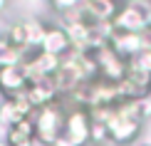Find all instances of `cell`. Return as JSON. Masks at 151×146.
<instances>
[{
  "mask_svg": "<svg viewBox=\"0 0 151 146\" xmlns=\"http://www.w3.org/2000/svg\"><path fill=\"white\" fill-rule=\"evenodd\" d=\"M82 3H84V0H50V5H52L60 15H67V12L82 8Z\"/></svg>",
  "mask_w": 151,
  "mask_h": 146,
  "instance_id": "obj_15",
  "label": "cell"
},
{
  "mask_svg": "<svg viewBox=\"0 0 151 146\" xmlns=\"http://www.w3.org/2000/svg\"><path fill=\"white\" fill-rule=\"evenodd\" d=\"M5 144L8 146H35L37 139H35V124H32V117L30 119H22L20 124L5 129Z\"/></svg>",
  "mask_w": 151,
  "mask_h": 146,
  "instance_id": "obj_11",
  "label": "cell"
},
{
  "mask_svg": "<svg viewBox=\"0 0 151 146\" xmlns=\"http://www.w3.org/2000/svg\"><path fill=\"white\" fill-rule=\"evenodd\" d=\"M65 117H67V104L62 101V97L57 101L47 106H40L32 114V124H35V139L40 146H52L57 141V136L65 129Z\"/></svg>",
  "mask_w": 151,
  "mask_h": 146,
  "instance_id": "obj_1",
  "label": "cell"
},
{
  "mask_svg": "<svg viewBox=\"0 0 151 146\" xmlns=\"http://www.w3.org/2000/svg\"><path fill=\"white\" fill-rule=\"evenodd\" d=\"M5 5H8V0H0V12L5 10Z\"/></svg>",
  "mask_w": 151,
  "mask_h": 146,
  "instance_id": "obj_16",
  "label": "cell"
},
{
  "mask_svg": "<svg viewBox=\"0 0 151 146\" xmlns=\"http://www.w3.org/2000/svg\"><path fill=\"white\" fill-rule=\"evenodd\" d=\"M30 52V50H27ZM25 52L22 50H17L15 45H10L8 40H5L3 35H0V67H10V65H20L22 62Z\"/></svg>",
  "mask_w": 151,
  "mask_h": 146,
  "instance_id": "obj_13",
  "label": "cell"
},
{
  "mask_svg": "<svg viewBox=\"0 0 151 146\" xmlns=\"http://www.w3.org/2000/svg\"><path fill=\"white\" fill-rule=\"evenodd\" d=\"M32 114H35V106L25 99V94L12 97V99H3V104H0V126L10 129V126L20 124L22 119H30Z\"/></svg>",
  "mask_w": 151,
  "mask_h": 146,
  "instance_id": "obj_6",
  "label": "cell"
},
{
  "mask_svg": "<svg viewBox=\"0 0 151 146\" xmlns=\"http://www.w3.org/2000/svg\"><path fill=\"white\" fill-rule=\"evenodd\" d=\"M109 141V131H106V124H99V122H92V129H89V144L92 146H102Z\"/></svg>",
  "mask_w": 151,
  "mask_h": 146,
  "instance_id": "obj_14",
  "label": "cell"
},
{
  "mask_svg": "<svg viewBox=\"0 0 151 146\" xmlns=\"http://www.w3.org/2000/svg\"><path fill=\"white\" fill-rule=\"evenodd\" d=\"M139 146H151V144H139Z\"/></svg>",
  "mask_w": 151,
  "mask_h": 146,
  "instance_id": "obj_21",
  "label": "cell"
},
{
  "mask_svg": "<svg viewBox=\"0 0 151 146\" xmlns=\"http://www.w3.org/2000/svg\"><path fill=\"white\" fill-rule=\"evenodd\" d=\"M106 45L114 50L122 60H131V57H136V55L144 52L141 32H116V30H111L109 42H106Z\"/></svg>",
  "mask_w": 151,
  "mask_h": 146,
  "instance_id": "obj_9",
  "label": "cell"
},
{
  "mask_svg": "<svg viewBox=\"0 0 151 146\" xmlns=\"http://www.w3.org/2000/svg\"><path fill=\"white\" fill-rule=\"evenodd\" d=\"M22 27H25V40H27V50H40V42H42V35H45V27L47 25L42 20H22Z\"/></svg>",
  "mask_w": 151,
  "mask_h": 146,
  "instance_id": "obj_12",
  "label": "cell"
},
{
  "mask_svg": "<svg viewBox=\"0 0 151 146\" xmlns=\"http://www.w3.org/2000/svg\"><path fill=\"white\" fill-rule=\"evenodd\" d=\"M149 27H151V10H149Z\"/></svg>",
  "mask_w": 151,
  "mask_h": 146,
  "instance_id": "obj_18",
  "label": "cell"
},
{
  "mask_svg": "<svg viewBox=\"0 0 151 146\" xmlns=\"http://www.w3.org/2000/svg\"><path fill=\"white\" fill-rule=\"evenodd\" d=\"M124 3H139V0H124Z\"/></svg>",
  "mask_w": 151,
  "mask_h": 146,
  "instance_id": "obj_19",
  "label": "cell"
},
{
  "mask_svg": "<svg viewBox=\"0 0 151 146\" xmlns=\"http://www.w3.org/2000/svg\"><path fill=\"white\" fill-rule=\"evenodd\" d=\"M87 146H92V144H87Z\"/></svg>",
  "mask_w": 151,
  "mask_h": 146,
  "instance_id": "obj_23",
  "label": "cell"
},
{
  "mask_svg": "<svg viewBox=\"0 0 151 146\" xmlns=\"http://www.w3.org/2000/svg\"><path fill=\"white\" fill-rule=\"evenodd\" d=\"M27 74L20 65H10V67H0V92L5 99L20 97L27 89Z\"/></svg>",
  "mask_w": 151,
  "mask_h": 146,
  "instance_id": "obj_7",
  "label": "cell"
},
{
  "mask_svg": "<svg viewBox=\"0 0 151 146\" xmlns=\"http://www.w3.org/2000/svg\"><path fill=\"white\" fill-rule=\"evenodd\" d=\"M40 50L62 60V57L72 50V42H70V37H67L65 27H62V25H47L45 35H42V42H40Z\"/></svg>",
  "mask_w": 151,
  "mask_h": 146,
  "instance_id": "obj_8",
  "label": "cell"
},
{
  "mask_svg": "<svg viewBox=\"0 0 151 146\" xmlns=\"http://www.w3.org/2000/svg\"><path fill=\"white\" fill-rule=\"evenodd\" d=\"M89 129H92L89 111L84 106H67L65 129L52 146H87L89 144Z\"/></svg>",
  "mask_w": 151,
  "mask_h": 146,
  "instance_id": "obj_2",
  "label": "cell"
},
{
  "mask_svg": "<svg viewBox=\"0 0 151 146\" xmlns=\"http://www.w3.org/2000/svg\"><path fill=\"white\" fill-rule=\"evenodd\" d=\"M149 60H151V52H149Z\"/></svg>",
  "mask_w": 151,
  "mask_h": 146,
  "instance_id": "obj_22",
  "label": "cell"
},
{
  "mask_svg": "<svg viewBox=\"0 0 151 146\" xmlns=\"http://www.w3.org/2000/svg\"><path fill=\"white\" fill-rule=\"evenodd\" d=\"M109 25L116 32H144L149 27V10L139 3H122Z\"/></svg>",
  "mask_w": 151,
  "mask_h": 146,
  "instance_id": "obj_3",
  "label": "cell"
},
{
  "mask_svg": "<svg viewBox=\"0 0 151 146\" xmlns=\"http://www.w3.org/2000/svg\"><path fill=\"white\" fill-rule=\"evenodd\" d=\"M89 55L94 57V65H97L99 79L111 82V84H116V82L124 79V74H127V60H122V57H119L109 45L94 50V52H89Z\"/></svg>",
  "mask_w": 151,
  "mask_h": 146,
  "instance_id": "obj_4",
  "label": "cell"
},
{
  "mask_svg": "<svg viewBox=\"0 0 151 146\" xmlns=\"http://www.w3.org/2000/svg\"><path fill=\"white\" fill-rule=\"evenodd\" d=\"M149 94H151V74H149Z\"/></svg>",
  "mask_w": 151,
  "mask_h": 146,
  "instance_id": "obj_17",
  "label": "cell"
},
{
  "mask_svg": "<svg viewBox=\"0 0 151 146\" xmlns=\"http://www.w3.org/2000/svg\"><path fill=\"white\" fill-rule=\"evenodd\" d=\"M0 146H8V144H5V141H0Z\"/></svg>",
  "mask_w": 151,
  "mask_h": 146,
  "instance_id": "obj_20",
  "label": "cell"
},
{
  "mask_svg": "<svg viewBox=\"0 0 151 146\" xmlns=\"http://www.w3.org/2000/svg\"><path fill=\"white\" fill-rule=\"evenodd\" d=\"M119 5H122V0H84L82 8H79V17L89 27L104 25V22H111V17L116 15Z\"/></svg>",
  "mask_w": 151,
  "mask_h": 146,
  "instance_id": "obj_5",
  "label": "cell"
},
{
  "mask_svg": "<svg viewBox=\"0 0 151 146\" xmlns=\"http://www.w3.org/2000/svg\"><path fill=\"white\" fill-rule=\"evenodd\" d=\"M25 99H27L35 109H40V106H47V104H52V101H57L60 99V92H57V87H55L52 79H42V82L27 84Z\"/></svg>",
  "mask_w": 151,
  "mask_h": 146,
  "instance_id": "obj_10",
  "label": "cell"
}]
</instances>
